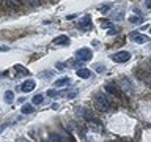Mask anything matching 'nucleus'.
<instances>
[{
  "instance_id": "a878e982",
  "label": "nucleus",
  "mask_w": 151,
  "mask_h": 142,
  "mask_svg": "<svg viewBox=\"0 0 151 142\" xmlns=\"http://www.w3.org/2000/svg\"><path fill=\"white\" fill-rule=\"evenodd\" d=\"M146 8L151 9V0H146Z\"/></svg>"
},
{
  "instance_id": "39448f33",
  "label": "nucleus",
  "mask_w": 151,
  "mask_h": 142,
  "mask_svg": "<svg viewBox=\"0 0 151 142\" xmlns=\"http://www.w3.org/2000/svg\"><path fill=\"white\" fill-rule=\"evenodd\" d=\"M137 78H139L140 80H143L145 84H151V74L150 73H146V71L143 70H137Z\"/></svg>"
},
{
  "instance_id": "ddd939ff",
  "label": "nucleus",
  "mask_w": 151,
  "mask_h": 142,
  "mask_svg": "<svg viewBox=\"0 0 151 142\" xmlns=\"http://www.w3.org/2000/svg\"><path fill=\"white\" fill-rule=\"evenodd\" d=\"M87 27H90V16H85L83 21L80 22V28L82 30H87Z\"/></svg>"
},
{
  "instance_id": "412c9836",
  "label": "nucleus",
  "mask_w": 151,
  "mask_h": 142,
  "mask_svg": "<svg viewBox=\"0 0 151 142\" xmlns=\"http://www.w3.org/2000/svg\"><path fill=\"white\" fill-rule=\"evenodd\" d=\"M110 8H112V5H104V7H102V8H99V9H101V13H107Z\"/></svg>"
},
{
  "instance_id": "0eeeda50",
  "label": "nucleus",
  "mask_w": 151,
  "mask_h": 142,
  "mask_svg": "<svg viewBox=\"0 0 151 142\" xmlns=\"http://www.w3.org/2000/svg\"><path fill=\"white\" fill-rule=\"evenodd\" d=\"M35 85H36V84H35V80L27 79L25 82H24V84L21 85V88H22V92H25V93H27V92H32V90L35 88Z\"/></svg>"
},
{
  "instance_id": "4be33fe9",
  "label": "nucleus",
  "mask_w": 151,
  "mask_h": 142,
  "mask_svg": "<svg viewBox=\"0 0 151 142\" xmlns=\"http://www.w3.org/2000/svg\"><path fill=\"white\" fill-rule=\"evenodd\" d=\"M50 139L54 141V142H61V139H60V136H57V134H52V136H50Z\"/></svg>"
},
{
  "instance_id": "5701e85b",
  "label": "nucleus",
  "mask_w": 151,
  "mask_h": 142,
  "mask_svg": "<svg viewBox=\"0 0 151 142\" xmlns=\"http://www.w3.org/2000/svg\"><path fill=\"white\" fill-rule=\"evenodd\" d=\"M27 2L30 3V5H33V7H35V5H38V3L41 2V0H27Z\"/></svg>"
},
{
  "instance_id": "393cba45",
  "label": "nucleus",
  "mask_w": 151,
  "mask_h": 142,
  "mask_svg": "<svg viewBox=\"0 0 151 142\" xmlns=\"http://www.w3.org/2000/svg\"><path fill=\"white\" fill-rule=\"evenodd\" d=\"M57 68H58V70H63V68H65V63H57Z\"/></svg>"
},
{
  "instance_id": "f3484780",
  "label": "nucleus",
  "mask_w": 151,
  "mask_h": 142,
  "mask_svg": "<svg viewBox=\"0 0 151 142\" xmlns=\"http://www.w3.org/2000/svg\"><path fill=\"white\" fill-rule=\"evenodd\" d=\"M47 95H49V96H52V98H57L60 93L57 92V90H49V92H47Z\"/></svg>"
},
{
  "instance_id": "2eb2a0df",
  "label": "nucleus",
  "mask_w": 151,
  "mask_h": 142,
  "mask_svg": "<svg viewBox=\"0 0 151 142\" xmlns=\"http://www.w3.org/2000/svg\"><path fill=\"white\" fill-rule=\"evenodd\" d=\"M32 101H33V104H40V103H42V96L41 95H35Z\"/></svg>"
},
{
  "instance_id": "20e7f679",
  "label": "nucleus",
  "mask_w": 151,
  "mask_h": 142,
  "mask_svg": "<svg viewBox=\"0 0 151 142\" xmlns=\"http://www.w3.org/2000/svg\"><path fill=\"white\" fill-rule=\"evenodd\" d=\"M129 38L132 41H135V43H139V44H143V43H146L150 40L146 35H142V33H139V32H132L131 35H129Z\"/></svg>"
},
{
  "instance_id": "423d86ee",
  "label": "nucleus",
  "mask_w": 151,
  "mask_h": 142,
  "mask_svg": "<svg viewBox=\"0 0 151 142\" xmlns=\"http://www.w3.org/2000/svg\"><path fill=\"white\" fill-rule=\"evenodd\" d=\"M106 92H109L110 95H115V96H121V90L118 88L115 84H107L106 85Z\"/></svg>"
},
{
  "instance_id": "f8f14e48",
  "label": "nucleus",
  "mask_w": 151,
  "mask_h": 142,
  "mask_svg": "<svg viewBox=\"0 0 151 142\" xmlns=\"http://www.w3.org/2000/svg\"><path fill=\"white\" fill-rule=\"evenodd\" d=\"M21 112H22V114H32V112H35V107L30 106V104H25V106H22Z\"/></svg>"
},
{
  "instance_id": "b1692460",
  "label": "nucleus",
  "mask_w": 151,
  "mask_h": 142,
  "mask_svg": "<svg viewBox=\"0 0 151 142\" xmlns=\"http://www.w3.org/2000/svg\"><path fill=\"white\" fill-rule=\"evenodd\" d=\"M96 71H98V73H101V71H104V66H102V65H96Z\"/></svg>"
},
{
  "instance_id": "6e6552de",
  "label": "nucleus",
  "mask_w": 151,
  "mask_h": 142,
  "mask_svg": "<svg viewBox=\"0 0 151 142\" xmlns=\"http://www.w3.org/2000/svg\"><path fill=\"white\" fill-rule=\"evenodd\" d=\"M54 44H57V46H60V44H65V46H68V44H69V36H66V35L57 36L55 40H54Z\"/></svg>"
},
{
  "instance_id": "f03ea898",
  "label": "nucleus",
  "mask_w": 151,
  "mask_h": 142,
  "mask_svg": "<svg viewBox=\"0 0 151 142\" xmlns=\"http://www.w3.org/2000/svg\"><path fill=\"white\" fill-rule=\"evenodd\" d=\"M76 57H77L80 62H90L93 59V52H91V49H88V47H82V49H79L76 52Z\"/></svg>"
},
{
  "instance_id": "6ab92c4d",
  "label": "nucleus",
  "mask_w": 151,
  "mask_h": 142,
  "mask_svg": "<svg viewBox=\"0 0 151 142\" xmlns=\"http://www.w3.org/2000/svg\"><path fill=\"white\" fill-rule=\"evenodd\" d=\"M121 17H123V9H118V11L115 13V19H116V21H120Z\"/></svg>"
},
{
  "instance_id": "9b49d317",
  "label": "nucleus",
  "mask_w": 151,
  "mask_h": 142,
  "mask_svg": "<svg viewBox=\"0 0 151 142\" xmlns=\"http://www.w3.org/2000/svg\"><path fill=\"white\" fill-rule=\"evenodd\" d=\"M13 99H14V93L11 92V90H6V92H5V101L11 104V103H13Z\"/></svg>"
},
{
  "instance_id": "9d476101",
  "label": "nucleus",
  "mask_w": 151,
  "mask_h": 142,
  "mask_svg": "<svg viewBox=\"0 0 151 142\" xmlns=\"http://www.w3.org/2000/svg\"><path fill=\"white\" fill-rule=\"evenodd\" d=\"M69 84V78H63V79H58L55 80V87H65V85Z\"/></svg>"
},
{
  "instance_id": "bb28decb",
  "label": "nucleus",
  "mask_w": 151,
  "mask_h": 142,
  "mask_svg": "<svg viewBox=\"0 0 151 142\" xmlns=\"http://www.w3.org/2000/svg\"><path fill=\"white\" fill-rule=\"evenodd\" d=\"M8 49H9V47H6V46H0V51H3V52L8 51Z\"/></svg>"
},
{
  "instance_id": "c85d7f7f",
  "label": "nucleus",
  "mask_w": 151,
  "mask_h": 142,
  "mask_svg": "<svg viewBox=\"0 0 151 142\" xmlns=\"http://www.w3.org/2000/svg\"><path fill=\"white\" fill-rule=\"evenodd\" d=\"M150 30H151V28H150Z\"/></svg>"
},
{
  "instance_id": "cd10ccee",
  "label": "nucleus",
  "mask_w": 151,
  "mask_h": 142,
  "mask_svg": "<svg viewBox=\"0 0 151 142\" xmlns=\"http://www.w3.org/2000/svg\"><path fill=\"white\" fill-rule=\"evenodd\" d=\"M76 16H77V14H69V16H68V19H69V21H71V19H74Z\"/></svg>"
},
{
  "instance_id": "4468645a",
  "label": "nucleus",
  "mask_w": 151,
  "mask_h": 142,
  "mask_svg": "<svg viewBox=\"0 0 151 142\" xmlns=\"http://www.w3.org/2000/svg\"><path fill=\"white\" fill-rule=\"evenodd\" d=\"M3 3L6 5V7H17V5L21 3V0H3Z\"/></svg>"
},
{
  "instance_id": "1a4fd4ad",
  "label": "nucleus",
  "mask_w": 151,
  "mask_h": 142,
  "mask_svg": "<svg viewBox=\"0 0 151 142\" xmlns=\"http://www.w3.org/2000/svg\"><path fill=\"white\" fill-rule=\"evenodd\" d=\"M77 76L82 78V79H88V78H91V71H90L88 68H79L77 70Z\"/></svg>"
},
{
  "instance_id": "7ed1b4c3",
  "label": "nucleus",
  "mask_w": 151,
  "mask_h": 142,
  "mask_svg": "<svg viewBox=\"0 0 151 142\" xmlns=\"http://www.w3.org/2000/svg\"><path fill=\"white\" fill-rule=\"evenodd\" d=\"M110 59L113 62H116V63H124L131 59V54L127 51H120V52H115V54L110 55Z\"/></svg>"
},
{
  "instance_id": "dca6fc26",
  "label": "nucleus",
  "mask_w": 151,
  "mask_h": 142,
  "mask_svg": "<svg viewBox=\"0 0 151 142\" xmlns=\"http://www.w3.org/2000/svg\"><path fill=\"white\" fill-rule=\"evenodd\" d=\"M99 24H101V27H106V28H110L112 27V22L110 21H106V19H102Z\"/></svg>"
},
{
  "instance_id": "f257e3e1",
  "label": "nucleus",
  "mask_w": 151,
  "mask_h": 142,
  "mask_svg": "<svg viewBox=\"0 0 151 142\" xmlns=\"http://www.w3.org/2000/svg\"><path fill=\"white\" fill-rule=\"evenodd\" d=\"M93 104H94V107H96L98 111L106 112L112 107V98L109 96L107 93H96L94 98H93Z\"/></svg>"
},
{
  "instance_id": "aec40b11",
  "label": "nucleus",
  "mask_w": 151,
  "mask_h": 142,
  "mask_svg": "<svg viewBox=\"0 0 151 142\" xmlns=\"http://www.w3.org/2000/svg\"><path fill=\"white\" fill-rule=\"evenodd\" d=\"M129 21H131L132 24H137V22H142V17H135V16H132V17H129Z\"/></svg>"
},
{
  "instance_id": "a211bd4d",
  "label": "nucleus",
  "mask_w": 151,
  "mask_h": 142,
  "mask_svg": "<svg viewBox=\"0 0 151 142\" xmlns=\"http://www.w3.org/2000/svg\"><path fill=\"white\" fill-rule=\"evenodd\" d=\"M14 68H16V70L19 71V73H22V74H28V71H27V70H24L21 65H16V66H14Z\"/></svg>"
}]
</instances>
